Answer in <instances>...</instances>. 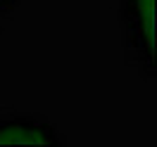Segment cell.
<instances>
[{"label": "cell", "mask_w": 157, "mask_h": 147, "mask_svg": "<svg viewBox=\"0 0 157 147\" xmlns=\"http://www.w3.org/2000/svg\"><path fill=\"white\" fill-rule=\"evenodd\" d=\"M0 145H62V138L38 116L0 114Z\"/></svg>", "instance_id": "7a4b0ae2"}, {"label": "cell", "mask_w": 157, "mask_h": 147, "mask_svg": "<svg viewBox=\"0 0 157 147\" xmlns=\"http://www.w3.org/2000/svg\"><path fill=\"white\" fill-rule=\"evenodd\" d=\"M10 2H14V0H10Z\"/></svg>", "instance_id": "3957f363"}, {"label": "cell", "mask_w": 157, "mask_h": 147, "mask_svg": "<svg viewBox=\"0 0 157 147\" xmlns=\"http://www.w3.org/2000/svg\"><path fill=\"white\" fill-rule=\"evenodd\" d=\"M119 17L124 40L140 71L152 74L157 43L155 0H119Z\"/></svg>", "instance_id": "6da1fadb"}]
</instances>
